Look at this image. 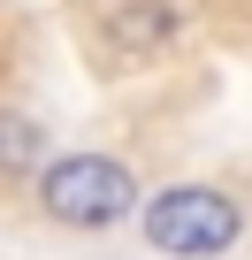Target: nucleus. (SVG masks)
<instances>
[{"instance_id": "nucleus-1", "label": "nucleus", "mask_w": 252, "mask_h": 260, "mask_svg": "<svg viewBox=\"0 0 252 260\" xmlns=\"http://www.w3.org/2000/svg\"><path fill=\"white\" fill-rule=\"evenodd\" d=\"M39 207L61 230H115L138 214V169L115 153H61L39 161Z\"/></svg>"}, {"instance_id": "nucleus-2", "label": "nucleus", "mask_w": 252, "mask_h": 260, "mask_svg": "<svg viewBox=\"0 0 252 260\" xmlns=\"http://www.w3.org/2000/svg\"><path fill=\"white\" fill-rule=\"evenodd\" d=\"M244 230V207L214 184H168L153 199H138V237L168 260H222Z\"/></svg>"}, {"instance_id": "nucleus-3", "label": "nucleus", "mask_w": 252, "mask_h": 260, "mask_svg": "<svg viewBox=\"0 0 252 260\" xmlns=\"http://www.w3.org/2000/svg\"><path fill=\"white\" fill-rule=\"evenodd\" d=\"M39 161H46V122L0 107V176H39Z\"/></svg>"}]
</instances>
